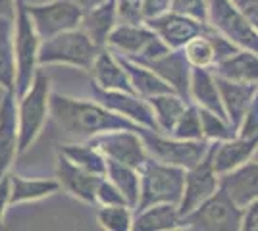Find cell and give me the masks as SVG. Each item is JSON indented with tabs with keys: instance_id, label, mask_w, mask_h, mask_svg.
<instances>
[{
	"instance_id": "d590c367",
	"label": "cell",
	"mask_w": 258,
	"mask_h": 231,
	"mask_svg": "<svg viewBox=\"0 0 258 231\" xmlns=\"http://www.w3.org/2000/svg\"><path fill=\"white\" fill-rule=\"evenodd\" d=\"M118 204H127V200L106 176H102L95 193V206H118Z\"/></svg>"
},
{
	"instance_id": "4316f807",
	"label": "cell",
	"mask_w": 258,
	"mask_h": 231,
	"mask_svg": "<svg viewBox=\"0 0 258 231\" xmlns=\"http://www.w3.org/2000/svg\"><path fill=\"white\" fill-rule=\"evenodd\" d=\"M119 62L121 66L125 67L129 77V83L133 91L143 97V99H151V97H156V95H162V93H170L173 91L160 75H156L149 66L141 64V62H135V60H129V58H123L119 56Z\"/></svg>"
},
{
	"instance_id": "9a60e30c",
	"label": "cell",
	"mask_w": 258,
	"mask_h": 231,
	"mask_svg": "<svg viewBox=\"0 0 258 231\" xmlns=\"http://www.w3.org/2000/svg\"><path fill=\"white\" fill-rule=\"evenodd\" d=\"M102 176H97L81 166L74 164L70 158H66L62 152L56 154V170H54V179L58 181L60 191L68 193L79 202L85 204H95V193L97 185Z\"/></svg>"
},
{
	"instance_id": "4dcf8cb0",
	"label": "cell",
	"mask_w": 258,
	"mask_h": 231,
	"mask_svg": "<svg viewBox=\"0 0 258 231\" xmlns=\"http://www.w3.org/2000/svg\"><path fill=\"white\" fill-rule=\"evenodd\" d=\"M104 176L121 191L125 197L127 204L135 210L139 204V193H141V176L139 170L127 164H119L114 160H106V174Z\"/></svg>"
},
{
	"instance_id": "ac0fdd59",
	"label": "cell",
	"mask_w": 258,
	"mask_h": 231,
	"mask_svg": "<svg viewBox=\"0 0 258 231\" xmlns=\"http://www.w3.org/2000/svg\"><path fill=\"white\" fill-rule=\"evenodd\" d=\"M145 66H149L156 73L160 75L170 87L177 93L189 99V83H191V64L187 62V58L183 54V50H166L164 54L152 58L149 62H141Z\"/></svg>"
},
{
	"instance_id": "cb8c5ba5",
	"label": "cell",
	"mask_w": 258,
	"mask_h": 231,
	"mask_svg": "<svg viewBox=\"0 0 258 231\" xmlns=\"http://www.w3.org/2000/svg\"><path fill=\"white\" fill-rule=\"evenodd\" d=\"M212 71L216 77H222V79L258 85V54L245 48H237L235 52L216 62Z\"/></svg>"
},
{
	"instance_id": "f35d334b",
	"label": "cell",
	"mask_w": 258,
	"mask_h": 231,
	"mask_svg": "<svg viewBox=\"0 0 258 231\" xmlns=\"http://www.w3.org/2000/svg\"><path fill=\"white\" fill-rule=\"evenodd\" d=\"M172 0H143V22L162 16L170 10Z\"/></svg>"
},
{
	"instance_id": "5bb4252c",
	"label": "cell",
	"mask_w": 258,
	"mask_h": 231,
	"mask_svg": "<svg viewBox=\"0 0 258 231\" xmlns=\"http://www.w3.org/2000/svg\"><path fill=\"white\" fill-rule=\"evenodd\" d=\"M18 156H20L18 97L14 91H4L0 99V179L10 174Z\"/></svg>"
},
{
	"instance_id": "4fadbf2b",
	"label": "cell",
	"mask_w": 258,
	"mask_h": 231,
	"mask_svg": "<svg viewBox=\"0 0 258 231\" xmlns=\"http://www.w3.org/2000/svg\"><path fill=\"white\" fill-rule=\"evenodd\" d=\"M218 189H220V174L214 170L210 156L206 154L197 166L185 170L183 193L181 198H179V204H177L181 216L189 214L197 206H201L206 198L214 195Z\"/></svg>"
},
{
	"instance_id": "b9f144b4",
	"label": "cell",
	"mask_w": 258,
	"mask_h": 231,
	"mask_svg": "<svg viewBox=\"0 0 258 231\" xmlns=\"http://www.w3.org/2000/svg\"><path fill=\"white\" fill-rule=\"evenodd\" d=\"M10 206V176L0 179V229L4 227V216Z\"/></svg>"
},
{
	"instance_id": "e575fe53",
	"label": "cell",
	"mask_w": 258,
	"mask_h": 231,
	"mask_svg": "<svg viewBox=\"0 0 258 231\" xmlns=\"http://www.w3.org/2000/svg\"><path fill=\"white\" fill-rule=\"evenodd\" d=\"M172 137L177 139H185V141H197L203 139V127H201V114H199V106L195 102H189L187 108L183 110L179 120L175 123V127L170 133Z\"/></svg>"
},
{
	"instance_id": "52a82bcc",
	"label": "cell",
	"mask_w": 258,
	"mask_h": 231,
	"mask_svg": "<svg viewBox=\"0 0 258 231\" xmlns=\"http://www.w3.org/2000/svg\"><path fill=\"white\" fill-rule=\"evenodd\" d=\"M243 208L218 189L201 206L183 216V229L193 231H241Z\"/></svg>"
},
{
	"instance_id": "d6986e66",
	"label": "cell",
	"mask_w": 258,
	"mask_h": 231,
	"mask_svg": "<svg viewBox=\"0 0 258 231\" xmlns=\"http://www.w3.org/2000/svg\"><path fill=\"white\" fill-rule=\"evenodd\" d=\"M89 73H91V83L97 85L98 89L135 93L131 83H129L127 71H125V67L121 66L118 54L112 52L108 46L98 50V54L95 56L93 64L89 67Z\"/></svg>"
},
{
	"instance_id": "9c48e42d",
	"label": "cell",
	"mask_w": 258,
	"mask_h": 231,
	"mask_svg": "<svg viewBox=\"0 0 258 231\" xmlns=\"http://www.w3.org/2000/svg\"><path fill=\"white\" fill-rule=\"evenodd\" d=\"M208 25L227 37L231 43L258 54V29L237 10L231 0H206Z\"/></svg>"
},
{
	"instance_id": "8fae6325",
	"label": "cell",
	"mask_w": 258,
	"mask_h": 231,
	"mask_svg": "<svg viewBox=\"0 0 258 231\" xmlns=\"http://www.w3.org/2000/svg\"><path fill=\"white\" fill-rule=\"evenodd\" d=\"M89 141L106 156V160H114V162H119V164L133 166L137 170L149 158V152H147L145 141L141 137V131L112 129V131L100 133V135L89 139Z\"/></svg>"
},
{
	"instance_id": "8992f818",
	"label": "cell",
	"mask_w": 258,
	"mask_h": 231,
	"mask_svg": "<svg viewBox=\"0 0 258 231\" xmlns=\"http://www.w3.org/2000/svg\"><path fill=\"white\" fill-rule=\"evenodd\" d=\"M141 137L145 141L147 152L151 158L164 162V164L177 166L183 170H189L197 166L210 150V141L197 139V141H185L166 133L154 131V129H141Z\"/></svg>"
},
{
	"instance_id": "30bf717a",
	"label": "cell",
	"mask_w": 258,
	"mask_h": 231,
	"mask_svg": "<svg viewBox=\"0 0 258 231\" xmlns=\"http://www.w3.org/2000/svg\"><path fill=\"white\" fill-rule=\"evenodd\" d=\"M27 12L31 16V22L41 41L70 31V29H76L79 27L81 18H83V12L70 0H50V2H41V4L27 2Z\"/></svg>"
},
{
	"instance_id": "1f68e13d",
	"label": "cell",
	"mask_w": 258,
	"mask_h": 231,
	"mask_svg": "<svg viewBox=\"0 0 258 231\" xmlns=\"http://www.w3.org/2000/svg\"><path fill=\"white\" fill-rule=\"evenodd\" d=\"M181 50L185 58H187V62L191 64V67H208V69H212L214 64L218 62V54H216L214 43L210 39V25L201 35L193 37Z\"/></svg>"
},
{
	"instance_id": "7bdbcfd3",
	"label": "cell",
	"mask_w": 258,
	"mask_h": 231,
	"mask_svg": "<svg viewBox=\"0 0 258 231\" xmlns=\"http://www.w3.org/2000/svg\"><path fill=\"white\" fill-rule=\"evenodd\" d=\"M16 0H0V18H14Z\"/></svg>"
},
{
	"instance_id": "74e56055",
	"label": "cell",
	"mask_w": 258,
	"mask_h": 231,
	"mask_svg": "<svg viewBox=\"0 0 258 231\" xmlns=\"http://www.w3.org/2000/svg\"><path fill=\"white\" fill-rule=\"evenodd\" d=\"M116 8H118L119 22H143V0H116Z\"/></svg>"
},
{
	"instance_id": "f6af8a7d",
	"label": "cell",
	"mask_w": 258,
	"mask_h": 231,
	"mask_svg": "<svg viewBox=\"0 0 258 231\" xmlns=\"http://www.w3.org/2000/svg\"><path fill=\"white\" fill-rule=\"evenodd\" d=\"M254 104H256V108H258V93H256V97H254Z\"/></svg>"
},
{
	"instance_id": "ba28073f",
	"label": "cell",
	"mask_w": 258,
	"mask_h": 231,
	"mask_svg": "<svg viewBox=\"0 0 258 231\" xmlns=\"http://www.w3.org/2000/svg\"><path fill=\"white\" fill-rule=\"evenodd\" d=\"M106 46L112 52L135 62H149L152 58L164 54L166 50H170L145 22H119L108 37Z\"/></svg>"
},
{
	"instance_id": "603a6c76",
	"label": "cell",
	"mask_w": 258,
	"mask_h": 231,
	"mask_svg": "<svg viewBox=\"0 0 258 231\" xmlns=\"http://www.w3.org/2000/svg\"><path fill=\"white\" fill-rule=\"evenodd\" d=\"M133 231H173L183 229V216L177 204H152L135 210Z\"/></svg>"
},
{
	"instance_id": "ffe728a7",
	"label": "cell",
	"mask_w": 258,
	"mask_h": 231,
	"mask_svg": "<svg viewBox=\"0 0 258 231\" xmlns=\"http://www.w3.org/2000/svg\"><path fill=\"white\" fill-rule=\"evenodd\" d=\"M218 79V87H220V97L222 104L226 110V118L233 125V129H239L243 118L247 116L248 108L252 104V100L258 93L256 83H239V81H229V79Z\"/></svg>"
},
{
	"instance_id": "83f0119b",
	"label": "cell",
	"mask_w": 258,
	"mask_h": 231,
	"mask_svg": "<svg viewBox=\"0 0 258 231\" xmlns=\"http://www.w3.org/2000/svg\"><path fill=\"white\" fill-rule=\"evenodd\" d=\"M147 100L151 104L154 120H156V129L160 133H166V135L172 133V129L175 127L177 120H179V116L187 108V104L191 102V100H187L181 95H177L175 91L162 93V95L151 97Z\"/></svg>"
},
{
	"instance_id": "7402d4cb",
	"label": "cell",
	"mask_w": 258,
	"mask_h": 231,
	"mask_svg": "<svg viewBox=\"0 0 258 231\" xmlns=\"http://www.w3.org/2000/svg\"><path fill=\"white\" fill-rule=\"evenodd\" d=\"M189 99L199 108L212 110L226 118V110L220 97V87L214 71L208 67H193L191 69V83H189Z\"/></svg>"
},
{
	"instance_id": "277c9868",
	"label": "cell",
	"mask_w": 258,
	"mask_h": 231,
	"mask_svg": "<svg viewBox=\"0 0 258 231\" xmlns=\"http://www.w3.org/2000/svg\"><path fill=\"white\" fill-rule=\"evenodd\" d=\"M98 50L100 46L93 43L91 37L81 27H76L41 41L39 66H70L89 71Z\"/></svg>"
},
{
	"instance_id": "484cf974",
	"label": "cell",
	"mask_w": 258,
	"mask_h": 231,
	"mask_svg": "<svg viewBox=\"0 0 258 231\" xmlns=\"http://www.w3.org/2000/svg\"><path fill=\"white\" fill-rule=\"evenodd\" d=\"M10 176V206L16 204H27L37 202L60 193V185L54 177L43 179V177H23L20 174H8Z\"/></svg>"
},
{
	"instance_id": "8d00e7d4",
	"label": "cell",
	"mask_w": 258,
	"mask_h": 231,
	"mask_svg": "<svg viewBox=\"0 0 258 231\" xmlns=\"http://www.w3.org/2000/svg\"><path fill=\"white\" fill-rule=\"evenodd\" d=\"M170 10L208 23V4L206 0H172Z\"/></svg>"
},
{
	"instance_id": "f546056e",
	"label": "cell",
	"mask_w": 258,
	"mask_h": 231,
	"mask_svg": "<svg viewBox=\"0 0 258 231\" xmlns=\"http://www.w3.org/2000/svg\"><path fill=\"white\" fill-rule=\"evenodd\" d=\"M58 152H62L74 164L81 166L89 172L97 174V176L106 174V156L100 152L91 141H64L60 144Z\"/></svg>"
},
{
	"instance_id": "ee69618b",
	"label": "cell",
	"mask_w": 258,
	"mask_h": 231,
	"mask_svg": "<svg viewBox=\"0 0 258 231\" xmlns=\"http://www.w3.org/2000/svg\"><path fill=\"white\" fill-rule=\"evenodd\" d=\"M70 2H72V4H76L81 12H87V10L97 8V6H100V4H104L106 0H70Z\"/></svg>"
},
{
	"instance_id": "44dd1931",
	"label": "cell",
	"mask_w": 258,
	"mask_h": 231,
	"mask_svg": "<svg viewBox=\"0 0 258 231\" xmlns=\"http://www.w3.org/2000/svg\"><path fill=\"white\" fill-rule=\"evenodd\" d=\"M220 189H224L227 197L235 204L245 208L248 202L258 198V162L248 160L243 166L220 176Z\"/></svg>"
},
{
	"instance_id": "6da1fadb",
	"label": "cell",
	"mask_w": 258,
	"mask_h": 231,
	"mask_svg": "<svg viewBox=\"0 0 258 231\" xmlns=\"http://www.w3.org/2000/svg\"><path fill=\"white\" fill-rule=\"evenodd\" d=\"M50 120L62 133L64 141H89L112 129H143L127 118L108 110L98 100L77 99L62 93L50 95Z\"/></svg>"
},
{
	"instance_id": "60d3db41",
	"label": "cell",
	"mask_w": 258,
	"mask_h": 231,
	"mask_svg": "<svg viewBox=\"0 0 258 231\" xmlns=\"http://www.w3.org/2000/svg\"><path fill=\"white\" fill-rule=\"evenodd\" d=\"M248 22L258 29V0H231Z\"/></svg>"
},
{
	"instance_id": "7c38bea8",
	"label": "cell",
	"mask_w": 258,
	"mask_h": 231,
	"mask_svg": "<svg viewBox=\"0 0 258 231\" xmlns=\"http://www.w3.org/2000/svg\"><path fill=\"white\" fill-rule=\"evenodd\" d=\"M91 97L98 100L100 104H104L108 110L127 118L141 127L158 131L149 100L139 97L137 93H131V91H104V89H98L97 85L91 83Z\"/></svg>"
},
{
	"instance_id": "2e32d148",
	"label": "cell",
	"mask_w": 258,
	"mask_h": 231,
	"mask_svg": "<svg viewBox=\"0 0 258 231\" xmlns=\"http://www.w3.org/2000/svg\"><path fill=\"white\" fill-rule=\"evenodd\" d=\"M145 23L160 37L162 43L170 50H181L193 37L201 35L208 27V23L187 18L172 10H168L162 16H156L152 20H145Z\"/></svg>"
},
{
	"instance_id": "ab89813d",
	"label": "cell",
	"mask_w": 258,
	"mask_h": 231,
	"mask_svg": "<svg viewBox=\"0 0 258 231\" xmlns=\"http://www.w3.org/2000/svg\"><path fill=\"white\" fill-rule=\"evenodd\" d=\"M241 231H258V198L243 208Z\"/></svg>"
},
{
	"instance_id": "d4e9b609",
	"label": "cell",
	"mask_w": 258,
	"mask_h": 231,
	"mask_svg": "<svg viewBox=\"0 0 258 231\" xmlns=\"http://www.w3.org/2000/svg\"><path fill=\"white\" fill-rule=\"evenodd\" d=\"M118 23L119 16L118 8H116V0H106L104 4H100L93 10L83 12L79 27L91 37L93 43L102 48V46H106L108 37Z\"/></svg>"
},
{
	"instance_id": "5b68a950",
	"label": "cell",
	"mask_w": 258,
	"mask_h": 231,
	"mask_svg": "<svg viewBox=\"0 0 258 231\" xmlns=\"http://www.w3.org/2000/svg\"><path fill=\"white\" fill-rule=\"evenodd\" d=\"M141 193L137 208H147L152 204H179L185 183V170L177 166L147 158L139 168Z\"/></svg>"
},
{
	"instance_id": "d6a6232c",
	"label": "cell",
	"mask_w": 258,
	"mask_h": 231,
	"mask_svg": "<svg viewBox=\"0 0 258 231\" xmlns=\"http://www.w3.org/2000/svg\"><path fill=\"white\" fill-rule=\"evenodd\" d=\"M97 221L106 231H131L135 210L129 204L118 206H97Z\"/></svg>"
},
{
	"instance_id": "7a4b0ae2",
	"label": "cell",
	"mask_w": 258,
	"mask_h": 231,
	"mask_svg": "<svg viewBox=\"0 0 258 231\" xmlns=\"http://www.w3.org/2000/svg\"><path fill=\"white\" fill-rule=\"evenodd\" d=\"M50 75L43 67L37 69L31 87L18 97V125H20V156L37 143L46 121L50 120Z\"/></svg>"
},
{
	"instance_id": "3957f363",
	"label": "cell",
	"mask_w": 258,
	"mask_h": 231,
	"mask_svg": "<svg viewBox=\"0 0 258 231\" xmlns=\"http://www.w3.org/2000/svg\"><path fill=\"white\" fill-rule=\"evenodd\" d=\"M41 37L27 12V0H16L14 14V52H16V97H22L31 87L39 69Z\"/></svg>"
},
{
	"instance_id": "836d02e7",
	"label": "cell",
	"mask_w": 258,
	"mask_h": 231,
	"mask_svg": "<svg viewBox=\"0 0 258 231\" xmlns=\"http://www.w3.org/2000/svg\"><path fill=\"white\" fill-rule=\"evenodd\" d=\"M201 114V127H203V139L214 143V141H224L237 135V131L233 129V125L229 123L227 118L216 114L212 110H206V108H199Z\"/></svg>"
},
{
	"instance_id": "e0dca14e",
	"label": "cell",
	"mask_w": 258,
	"mask_h": 231,
	"mask_svg": "<svg viewBox=\"0 0 258 231\" xmlns=\"http://www.w3.org/2000/svg\"><path fill=\"white\" fill-rule=\"evenodd\" d=\"M258 150V137H243V135H233L224 141H214L210 143L208 156L212 160L214 170L224 176L227 172L235 170L245 162L252 160L254 152Z\"/></svg>"
},
{
	"instance_id": "f1b7e54d",
	"label": "cell",
	"mask_w": 258,
	"mask_h": 231,
	"mask_svg": "<svg viewBox=\"0 0 258 231\" xmlns=\"http://www.w3.org/2000/svg\"><path fill=\"white\" fill-rule=\"evenodd\" d=\"M0 89L2 91L16 89L14 18H0Z\"/></svg>"
}]
</instances>
